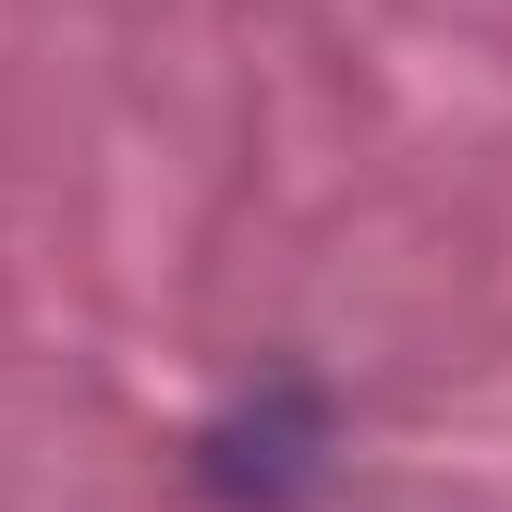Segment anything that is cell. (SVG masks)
<instances>
[{
    "label": "cell",
    "mask_w": 512,
    "mask_h": 512,
    "mask_svg": "<svg viewBox=\"0 0 512 512\" xmlns=\"http://www.w3.org/2000/svg\"><path fill=\"white\" fill-rule=\"evenodd\" d=\"M317 439H330V415H317V391H256L232 427H208V476L256 512H281L317 488Z\"/></svg>",
    "instance_id": "1"
}]
</instances>
